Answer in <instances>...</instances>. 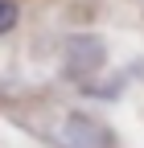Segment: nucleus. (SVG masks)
Here are the masks:
<instances>
[{"label":"nucleus","instance_id":"obj_1","mask_svg":"<svg viewBox=\"0 0 144 148\" xmlns=\"http://www.w3.org/2000/svg\"><path fill=\"white\" fill-rule=\"evenodd\" d=\"M16 25V4L12 0H0V33H8Z\"/></svg>","mask_w":144,"mask_h":148}]
</instances>
